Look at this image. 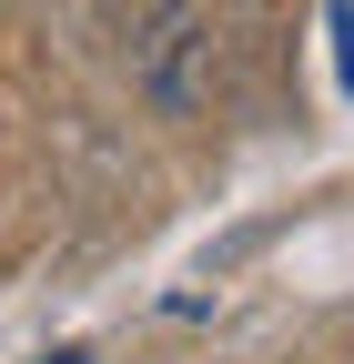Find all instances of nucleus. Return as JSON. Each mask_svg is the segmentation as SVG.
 <instances>
[{"label": "nucleus", "mask_w": 354, "mask_h": 364, "mask_svg": "<svg viewBox=\"0 0 354 364\" xmlns=\"http://www.w3.org/2000/svg\"><path fill=\"white\" fill-rule=\"evenodd\" d=\"M334 31H344V91H354V11H334Z\"/></svg>", "instance_id": "obj_1"}, {"label": "nucleus", "mask_w": 354, "mask_h": 364, "mask_svg": "<svg viewBox=\"0 0 354 364\" xmlns=\"http://www.w3.org/2000/svg\"><path fill=\"white\" fill-rule=\"evenodd\" d=\"M51 364H81V354H51Z\"/></svg>", "instance_id": "obj_2"}]
</instances>
